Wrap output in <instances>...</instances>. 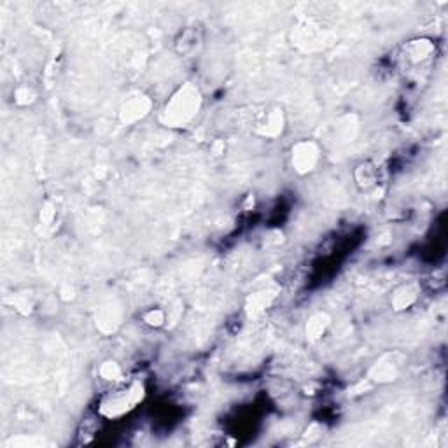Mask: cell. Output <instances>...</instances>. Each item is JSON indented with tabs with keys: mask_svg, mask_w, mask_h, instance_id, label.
Wrapping results in <instances>:
<instances>
[{
	"mask_svg": "<svg viewBox=\"0 0 448 448\" xmlns=\"http://www.w3.org/2000/svg\"><path fill=\"white\" fill-rule=\"evenodd\" d=\"M203 44V28L200 25H189L182 28L176 39V51L181 56H191Z\"/></svg>",
	"mask_w": 448,
	"mask_h": 448,
	"instance_id": "7",
	"label": "cell"
},
{
	"mask_svg": "<svg viewBox=\"0 0 448 448\" xmlns=\"http://www.w3.org/2000/svg\"><path fill=\"white\" fill-rule=\"evenodd\" d=\"M435 51L436 44L431 39H413V41L404 44V58H406L410 63L418 65L431 60V58L435 56Z\"/></svg>",
	"mask_w": 448,
	"mask_h": 448,
	"instance_id": "8",
	"label": "cell"
},
{
	"mask_svg": "<svg viewBox=\"0 0 448 448\" xmlns=\"http://www.w3.org/2000/svg\"><path fill=\"white\" fill-rule=\"evenodd\" d=\"M202 91L193 83H184L172 93L162 111V123L170 128H182L198 116L202 109Z\"/></svg>",
	"mask_w": 448,
	"mask_h": 448,
	"instance_id": "1",
	"label": "cell"
},
{
	"mask_svg": "<svg viewBox=\"0 0 448 448\" xmlns=\"http://www.w3.org/2000/svg\"><path fill=\"white\" fill-rule=\"evenodd\" d=\"M98 375L102 377V380L112 382V384L123 382V370L116 361H105V363H102V366L98 368Z\"/></svg>",
	"mask_w": 448,
	"mask_h": 448,
	"instance_id": "14",
	"label": "cell"
},
{
	"mask_svg": "<svg viewBox=\"0 0 448 448\" xmlns=\"http://www.w3.org/2000/svg\"><path fill=\"white\" fill-rule=\"evenodd\" d=\"M275 298H277V289H272V287L258 291V293L250 294V296L247 298L246 310L249 312V315H254V317L263 314L270 305L273 303Z\"/></svg>",
	"mask_w": 448,
	"mask_h": 448,
	"instance_id": "11",
	"label": "cell"
},
{
	"mask_svg": "<svg viewBox=\"0 0 448 448\" xmlns=\"http://www.w3.org/2000/svg\"><path fill=\"white\" fill-rule=\"evenodd\" d=\"M417 298H418L417 284H403V286L398 287V289L394 291V294H392V300H391L392 308L398 312L408 310V308L417 301Z\"/></svg>",
	"mask_w": 448,
	"mask_h": 448,
	"instance_id": "12",
	"label": "cell"
},
{
	"mask_svg": "<svg viewBox=\"0 0 448 448\" xmlns=\"http://www.w3.org/2000/svg\"><path fill=\"white\" fill-rule=\"evenodd\" d=\"M286 128V116L280 107H272L265 112L256 126V133L263 138H277L284 133Z\"/></svg>",
	"mask_w": 448,
	"mask_h": 448,
	"instance_id": "5",
	"label": "cell"
},
{
	"mask_svg": "<svg viewBox=\"0 0 448 448\" xmlns=\"http://www.w3.org/2000/svg\"><path fill=\"white\" fill-rule=\"evenodd\" d=\"M354 181L361 191H370L378 184V167L373 162H361L354 170Z\"/></svg>",
	"mask_w": 448,
	"mask_h": 448,
	"instance_id": "10",
	"label": "cell"
},
{
	"mask_svg": "<svg viewBox=\"0 0 448 448\" xmlns=\"http://www.w3.org/2000/svg\"><path fill=\"white\" fill-rule=\"evenodd\" d=\"M54 219H56V207L53 202H46L41 209V224L51 226Z\"/></svg>",
	"mask_w": 448,
	"mask_h": 448,
	"instance_id": "18",
	"label": "cell"
},
{
	"mask_svg": "<svg viewBox=\"0 0 448 448\" xmlns=\"http://www.w3.org/2000/svg\"><path fill=\"white\" fill-rule=\"evenodd\" d=\"M399 375V364L392 359V356H384L380 361L371 366L368 373V380L373 384H387V382L396 380Z\"/></svg>",
	"mask_w": 448,
	"mask_h": 448,
	"instance_id": "9",
	"label": "cell"
},
{
	"mask_svg": "<svg viewBox=\"0 0 448 448\" xmlns=\"http://www.w3.org/2000/svg\"><path fill=\"white\" fill-rule=\"evenodd\" d=\"M121 324V307L118 301L109 300L98 308L97 312V327L100 333L112 334Z\"/></svg>",
	"mask_w": 448,
	"mask_h": 448,
	"instance_id": "6",
	"label": "cell"
},
{
	"mask_svg": "<svg viewBox=\"0 0 448 448\" xmlns=\"http://www.w3.org/2000/svg\"><path fill=\"white\" fill-rule=\"evenodd\" d=\"M142 320H144L149 327H162L165 326L167 322V314L162 308H149V310L144 312V315H142Z\"/></svg>",
	"mask_w": 448,
	"mask_h": 448,
	"instance_id": "15",
	"label": "cell"
},
{
	"mask_svg": "<svg viewBox=\"0 0 448 448\" xmlns=\"http://www.w3.org/2000/svg\"><path fill=\"white\" fill-rule=\"evenodd\" d=\"M34 301L28 298L27 293H21V294H14V308H16L18 312H21V314H30L32 310H34Z\"/></svg>",
	"mask_w": 448,
	"mask_h": 448,
	"instance_id": "17",
	"label": "cell"
},
{
	"mask_svg": "<svg viewBox=\"0 0 448 448\" xmlns=\"http://www.w3.org/2000/svg\"><path fill=\"white\" fill-rule=\"evenodd\" d=\"M144 396L145 389L138 380H132L128 384L119 382L118 387L102 396L100 403H98V411L105 418H119L137 408Z\"/></svg>",
	"mask_w": 448,
	"mask_h": 448,
	"instance_id": "2",
	"label": "cell"
},
{
	"mask_svg": "<svg viewBox=\"0 0 448 448\" xmlns=\"http://www.w3.org/2000/svg\"><path fill=\"white\" fill-rule=\"evenodd\" d=\"M151 109L152 100L147 95H133L128 100L123 102L121 109H119V119H121L123 125H135L140 119H144L151 112Z\"/></svg>",
	"mask_w": 448,
	"mask_h": 448,
	"instance_id": "4",
	"label": "cell"
},
{
	"mask_svg": "<svg viewBox=\"0 0 448 448\" xmlns=\"http://www.w3.org/2000/svg\"><path fill=\"white\" fill-rule=\"evenodd\" d=\"M320 162V147L314 140H300L291 147V165L300 176H308Z\"/></svg>",
	"mask_w": 448,
	"mask_h": 448,
	"instance_id": "3",
	"label": "cell"
},
{
	"mask_svg": "<svg viewBox=\"0 0 448 448\" xmlns=\"http://www.w3.org/2000/svg\"><path fill=\"white\" fill-rule=\"evenodd\" d=\"M35 98H37V93L30 86H20V88L14 90V102H16V105H21V107L34 104Z\"/></svg>",
	"mask_w": 448,
	"mask_h": 448,
	"instance_id": "16",
	"label": "cell"
},
{
	"mask_svg": "<svg viewBox=\"0 0 448 448\" xmlns=\"http://www.w3.org/2000/svg\"><path fill=\"white\" fill-rule=\"evenodd\" d=\"M327 326H329V315L324 314V312H317L307 320V327H305L307 338L312 341L320 340L326 333Z\"/></svg>",
	"mask_w": 448,
	"mask_h": 448,
	"instance_id": "13",
	"label": "cell"
}]
</instances>
